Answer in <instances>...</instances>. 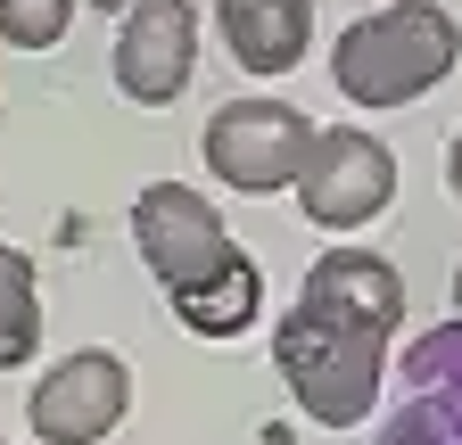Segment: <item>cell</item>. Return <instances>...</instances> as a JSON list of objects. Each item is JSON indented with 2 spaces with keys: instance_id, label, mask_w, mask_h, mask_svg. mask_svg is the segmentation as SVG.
<instances>
[{
  "instance_id": "6da1fadb",
  "label": "cell",
  "mask_w": 462,
  "mask_h": 445,
  "mask_svg": "<svg viewBox=\"0 0 462 445\" xmlns=\"http://www.w3.org/2000/svg\"><path fill=\"white\" fill-rule=\"evenodd\" d=\"M462 59V25L438 0H388V9H364L330 50V83L356 107H413L430 99Z\"/></svg>"
},
{
  "instance_id": "7a4b0ae2",
  "label": "cell",
  "mask_w": 462,
  "mask_h": 445,
  "mask_svg": "<svg viewBox=\"0 0 462 445\" xmlns=\"http://www.w3.org/2000/svg\"><path fill=\"white\" fill-rule=\"evenodd\" d=\"M273 363L289 379V396L306 404V421L322 429H356L380 404V379H388V339L364 322H338L322 305H289L273 330Z\"/></svg>"
},
{
  "instance_id": "3957f363",
  "label": "cell",
  "mask_w": 462,
  "mask_h": 445,
  "mask_svg": "<svg viewBox=\"0 0 462 445\" xmlns=\"http://www.w3.org/2000/svg\"><path fill=\"white\" fill-rule=\"evenodd\" d=\"M314 132H322V124H306L298 99L256 91V99H223L215 116H207L199 157H207V174H215L223 190L273 198V190H298L306 157H314Z\"/></svg>"
},
{
  "instance_id": "277c9868",
  "label": "cell",
  "mask_w": 462,
  "mask_h": 445,
  "mask_svg": "<svg viewBox=\"0 0 462 445\" xmlns=\"http://www.w3.org/2000/svg\"><path fill=\"white\" fill-rule=\"evenodd\" d=\"M396 198V149L364 124H330L314 132V157L298 174V206L306 222H322V232H364V222H380Z\"/></svg>"
},
{
  "instance_id": "5b68a950",
  "label": "cell",
  "mask_w": 462,
  "mask_h": 445,
  "mask_svg": "<svg viewBox=\"0 0 462 445\" xmlns=\"http://www.w3.org/2000/svg\"><path fill=\"white\" fill-rule=\"evenodd\" d=\"M133 413V371L107 347H75L67 363H50L25 396V421L42 445H107Z\"/></svg>"
},
{
  "instance_id": "8992f818",
  "label": "cell",
  "mask_w": 462,
  "mask_h": 445,
  "mask_svg": "<svg viewBox=\"0 0 462 445\" xmlns=\"http://www.w3.org/2000/svg\"><path fill=\"white\" fill-rule=\"evenodd\" d=\"M190 59H199V0H133L107 67L133 107H173L190 91Z\"/></svg>"
},
{
  "instance_id": "52a82bcc",
  "label": "cell",
  "mask_w": 462,
  "mask_h": 445,
  "mask_svg": "<svg viewBox=\"0 0 462 445\" xmlns=\"http://www.w3.org/2000/svg\"><path fill=\"white\" fill-rule=\"evenodd\" d=\"M133 240H141V264L157 272L165 289H182V281H199V272H215L231 248L223 232V214L190 190V182H149L141 198H133Z\"/></svg>"
},
{
  "instance_id": "ba28073f",
  "label": "cell",
  "mask_w": 462,
  "mask_h": 445,
  "mask_svg": "<svg viewBox=\"0 0 462 445\" xmlns=\"http://www.w3.org/2000/svg\"><path fill=\"white\" fill-rule=\"evenodd\" d=\"M380 445H462V322L413 339L404 355V404Z\"/></svg>"
},
{
  "instance_id": "9c48e42d",
  "label": "cell",
  "mask_w": 462,
  "mask_h": 445,
  "mask_svg": "<svg viewBox=\"0 0 462 445\" xmlns=\"http://www.w3.org/2000/svg\"><path fill=\"white\" fill-rule=\"evenodd\" d=\"M298 297L322 305V313H338V322L380 330V339L404 330V281H396V264L372 256V248H330V256H314V272H306Z\"/></svg>"
},
{
  "instance_id": "30bf717a",
  "label": "cell",
  "mask_w": 462,
  "mask_h": 445,
  "mask_svg": "<svg viewBox=\"0 0 462 445\" xmlns=\"http://www.w3.org/2000/svg\"><path fill=\"white\" fill-rule=\"evenodd\" d=\"M215 17L240 75H298L314 41V0H215Z\"/></svg>"
},
{
  "instance_id": "8fae6325",
  "label": "cell",
  "mask_w": 462,
  "mask_h": 445,
  "mask_svg": "<svg viewBox=\"0 0 462 445\" xmlns=\"http://www.w3.org/2000/svg\"><path fill=\"white\" fill-rule=\"evenodd\" d=\"M165 297H173V313H182V330H199V339H240V330L256 322V305H264V272L248 264V248H231L215 272H199V281L165 289Z\"/></svg>"
},
{
  "instance_id": "7c38bea8",
  "label": "cell",
  "mask_w": 462,
  "mask_h": 445,
  "mask_svg": "<svg viewBox=\"0 0 462 445\" xmlns=\"http://www.w3.org/2000/svg\"><path fill=\"white\" fill-rule=\"evenodd\" d=\"M33 347H42V289H33L25 248L0 240V371H25Z\"/></svg>"
},
{
  "instance_id": "4fadbf2b",
  "label": "cell",
  "mask_w": 462,
  "mask_h": 445,
  "mask_svg": "<svg viewBox=\"0 0 462 445\" xmlns=\"http://www.w3.org/2000/svg\"><path fill=\"white\" fill-rule=\"evenodd\" d=\"M75 25V0H0V41L9 50H58Z\"/></svg>"
},
{
  "instance_id": "5bb4252c",
  "label": "cell",
  "mask_w": 462,
  "mask_h": 445,
  "mask_svg": "<svg viewBox=\"0 0 462 445\" xmlns=\"http://www.w3.org/2000/svg\"><path fill=\"white\" fill-rule=\"evenodd\" d=\"M446 190L462 198V132H454V149H446Z\"/></svg>"
},
{
  "instance_id": "9a60e30c",
  "label": "cell",
  "mask_w": 462,
  "mask_h": 445,
  "mask_svg": "<svg viewBox=\"0 0 462 445\" xmlns=\"http://www.w3.org/2000/svg\"><path fill=\"white\" fill-rule=\"evenodd\" d=\"M454 322H462V272H454Z\"/></svg>"
},
{
  "instance_id": "2e32d148",
  "label": "cell",
  "mask_w": 462,
  "mask_h": 445,
  "mask_svg": "<svg viewBox=\"0 0 462 445\" xmlns=\"http://www.w3.org/2000/svg\"><path fill=\"white\" fill-rule=\"evenodd\" d=\"M0 445H9V437H0Z\"/></svg>"
}]
</instances>
